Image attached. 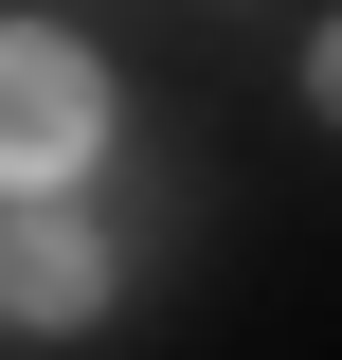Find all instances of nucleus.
<instances>
[{
    "label": "nucleus",
    "mask_w": 342,
    "mask_h": 360,
    "mask_svg": "<svg viewBox=\"0 0 342 360\" xmlns=\"http://www.w3.org/2000/svg\"><path fill=\"white\" fill-rule=\"evenodd\" d=\"M90 144H108V72H90L72 37H37V18H0V180L54 198Z\"/></svg>",
    "instance_id": "f257e3e1"
},
{
    "label": "nucleus",
    "mask_w": 342,
    "mask_h": 360,
    "mask_svg": "<svg viewBox=\"0 0 342 360\" xmlns=\"http://www.w3.org/2000/svg\"><path fill=\"white\" fill-rule=\"evenodd\" d=\"M0 307H18V324H90V307H108V234H90V217L0 234Z\"/></svg>",
    "instance_id": "f03ea898"
},
{
    "label": "nucleus",
    "mask_w": 342,
    "mask_h": 360,
    "mask_svg": "<svg viewBox=\"0 0 342 360\" xmlns=\"http://www.w3.org/2000/svg\"><path fill=\"white\" fill-rule=\"evenodd\" d=\"M306 90H324V108H342V18H324V37H306Z\"/></svg>",
    "instance_id": "7ed1b4c3"
}]
</instances>
